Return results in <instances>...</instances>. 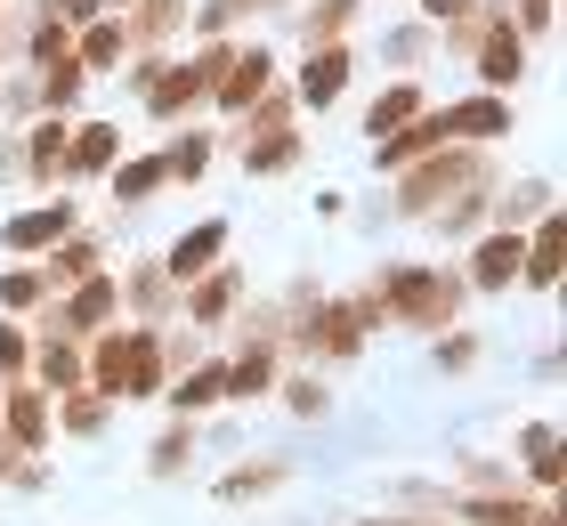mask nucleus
I'll use <instances>...</instances> for the list:
<instances>
[{
  "label": "nucleus",
  "mask_w": 567,
  "mask_h": 526,
  "mask_svg": "<svg viewBox=\"0 0 567 526\" xmlns=\"http://www.w3.org/2000/svg\"><path fill=\"white\" fill-rule=\"evenodd\" d=\"M97 381H106V398H154V332H131V340H106L97 349Z\"/></svg>",
  "instance_id": "nucleus-1"
},
{
  "label": "nucleus",
  "mask_w": 567,
  "mask_h": 526,
  "mask_svg": "<svg viewBox=\"0 0 567 526\" xmlns=\"http://www.w3.org/2000/svg\"><path fill=\"white\" fill-rule=\"evenodd\" d=\"M390 292H398V308L414 316V324H446V316H454V276L398 268V276H390Z\"/></svg>",
  "instance_id": "nucleus-2"
},
{
  "label": "nucleus",
  "mask_w": 567,
  "mask_h": 526,
  "mask_svg": "<svg viewBox=\"0 0 567 526\" xmlns=\"http://www.w3.org/2000/svg\"><path fill=\"white\" fill-rule=\"evenodd\" d=\"M437 122H446V138H495L511 114H503V97H471V105H454V114H437Z\"/></svg>",
  "instance_id": "nucleus-3"
},
{
  "label": "nucleus",
  "mask_w": 567,
  "mask_h": 526,
  "mask_svg": "<svg viewBox=\"0 0 567 526\" xmlns=\"http://www.w3.org/2000/svg\"><path fill=\"white\" fill-rule=\"evenodd\" d=\"M519 259H527V244H519V235H495V244H478V283H486V292H503V283L511 276H519Z\"/></svg>",
  "instance_id": "nucleus-4"
},
{
  "label": "nucleus",
  "mask_w": 567,
  "mask_h": 526,
  "mask_svg": "<svg viewBox=\"0 0 567 526\" xmlns=\"http://www.w3.org/2000/svg\"><path fill=\"white\" fill-rule=\"evenodd\" d=\"M341 82H349V58H341V49H324V58H308V73H300V97L308 105H332Z\"/></svg>",
  "instance_id": "nucleus-5"
},
{
  "label": "nucleus",
  "mask_w": 567,
  "mask_h": 526,
  "mask_svg": "<svg viewBox=\"0 0 567 526\" xmlns=\"http://www.w3.org/2000/svg\"><path fill=\"white\" fill-rule=\"evenodd\" d=\"M65 219H73L65 203H49V210H24V219L9 227V244H17V251H41V244H58V235H65Z\"/></svg>",
  "instance_id": "nucleus-6"
},
{
  "label": "nucleus",
  "mask_w": 567,
  "mask_h": 526,
  "mask_svg": "<svg viewBox=\"0 0 567 526\" xmlns=\"http://www.w3.org/2000/svg\"><path fill=\"white\" fill-rule=\"evenodd\" d=\"M227 244V227L212 219V227H195V235H178L171 244V276H195V268H212V251Z\"/></svg>",
  "instance_id": "nucleus-7"
},
{
  "label": "nucleus",
  "mask_w": 567,
  "mask_h": 526,
  "mask_svg": "<svg viewBox=\"0 0 567 526\" xmlns=\"http://www.w3.org/2000/svg\"><path fill=\"white\" fill-rule=\"evenodd\" d=\"M219 398H227V373H219V364H203V373H187V381L171 389L178 413H203V405H219Z\"/></svg>",
  "instance_id": "nucleus-8"
},
{
  "label": "nucleus",
  "mask_w": 567,
  "mask_h": 526,
  "mask_svg": "<svg viewBox=\"0 0 567 526\" xmlns=\"http://www.w3.org/2000/svg\"><path fill=\"white\" fill-rule=\"evenodd\" d=\"M527 283H559V227L544 219V235H535V259H519Z\"/></svg>",
  "instance_id": "nucleus-9"
},
{
  "label": "nucleus",
  "mask_w": 567,
  "mask_h": 526,
  "mask_svg": "<svg viewBox=\"0 0 567 526\" xmlns=\"http://www.w3.org/2000/svg\"><path fill=\"white\" fill-rule=\"evenodd\" d=\"M478 73H486V82H495V90H503V82H519V73H527V65H519V41L503 33L495 49H486V65H478Z\"/></svg>",
  "instance_id": "nucleus-10"
},
{
  "label": "nucleus",
  "mask_w": 567,
  "mask_h": 526,
  "mask_svg": "<svg viewBox=\"0 0 567 526\" xmlns=\"http://www.w3.org/2000/svg\"><path fill=\"white\" fill-rule=\"evenodd\" d=\"M154 187H163V163H131V171L114 178V195H122V203H146Z\"/></svg>",
  "instance_id": "nucleus-11"
},
{
  "label": "nucleus",
  "mask_w": 567,
  "mask_h": 526,
  "mask_svg": "<svg viewBox=\"0 0 567 526\" xmlns=\"http://www.w3.org/2000/svg\"><path fill=\"white\" fill-rule=\"evenodd\" d=\"M268 373H276L268 357H244L236 373H227V398H260V389H268Z\"/></svg>",
  "instance_id": "nucleus-12"
},
{
  "label": "nucleus",
  "mask_w": 567,
  "mask_h": 526,
  "mask_svg": "<svg viewBox=\"0 0 567 526\" xmlns=\"http://www.w3.org/2000/svg\"><path fill=\"white\" fill-rule=\"evenodd\" d=\"M405 114H422V97H414V90H390V97L365 114V130H390V122H405Z\"/></svg>",
  "instance_id": "nucleus-13"
},
{
  "label": "nucleus",
  "mask_w": 567,
  "mask_h": 526,
  "mask_svg": "<svg viewBox=\"0 0 567 526\" xmlns=\"http://www.w3.org/2000/svg\"><path fill=\"white\" fill-rule=\"evenodd\" d=\"M73 163H82V171H97V163H114V130H106V122H90V138L73 146Z\"/></svg>",
  "instance_id": "nucleus-14"
},
{
  "label": "nucleus",
  "mask_w": 567,
  "mask_h": 526,
  "mask_svg": "<svg viewBox=\"0 0 567 526\" xmlns=\"http://www.w3.org/2000/svg\"><path fill=\"white\" fill-rule=\"evenodd\" d=\"M58 163H65V130H58V122H49V130H41V138H33V178H49V171H58Z\"/></svg>",
  "instance_id": "nucleus-15"
},
{
  "label": "nucleus",
  "mask_w": 567,
  "mask_h": 526,
  "mask_svg": "<svg viewBox=\"0 0 567 526\" xmlns=\"http://www.w3.org/2000/svg\"><path fill=\"white\" fill-rule=\"evenodd\" d=\"M106 308H114V283H90V292H82V300H73V324H82V332H90V324H97V316H106Z\"/></svg>",
  "instance_id": "nucleus-16"
},
{
  "label": "nucleus",
  "mask_w": 567,
  "mask_h": 526,
  "mask_svg": "<svg viewBox=\"0 0 567 526\" xmlns=\"http://www.w3.org/2000/svg\"><path fill=\"white\" fill-rule=\"evenodd\" d=\"M187 454H195V430H171L163 445H154V470H163V478H171V470L187 462Z\"/></svg>",
  "instance_id": "nucleus-17"
},
{
  "label": "nucleus",
  "mask_w": 567,
  "mask_h": 526,
  "mask_svg": "<svg viewBox=\"0 0 567 526\" xmlns=\"http://www.w3.org/2000/svg\"><path fill=\"white\" fill-rule=\"evenodd\" d=\"M122 41H131L122 24H97V33H90V65H114V58H122Z\"/></svg>",
  "instance_id": "nucleus-18"
},
{
  "label": "nucleus",
  "mask_w": 567,
  "mask_h": 526,
  "mask_svg": "<svg viewBox=\"0 0 567 526\" xmlns=\"http://www.w3.org/2000/svg\"><path fill=\"white\" fill-rule=\"evenodd\" d=\"M97 268V244H73V251H58V268H49V276H90Z\"/></svg>",
  "instance_id": "nucleus-19"
},
{
  "label": "nucleus",
  "mask_w": 567,
  "mask_h": 526,
  "mask_svg": "<svg viewBox=\"0 0 567 526\" xmlns=\"http://www.w3.org/2000/svg\"><path fill=\"white\" fill-rule=\"evenodd\" d=\"M9 421H17V437L33 445V437H41V398H17V405H9Z\"/></svg>",
  "instance_id": "nucleus-20"
},
{
  "label": "nucleus",
  "mask_w": 567,
  "mask_h": 526,
  "mask_svg": "<svg viewBox=\"0 0 567 526\" xmlns=\"http://www.w3.org/2000/svg\"><path fill=\"white\" fill-rule=\"evenodd\" d=\"M97 421H106V405H97V398H73V405H65V430H97Z\"/></svg>",
  "instance_id": "nucleus-21"
},
{
  "label": "nucleus",
  "mask_w": 567,
  "mask_h": 526,
  "mask_svg": "<svg viewBox=\"0 0 567 526\" xmlns=\"http://www.w3.org/2000/svg\"><path fill=\"white\" fill-rule=\"evenodd\" d=\"M284 470H236V478H227V494H260V486H276Z\"/></svg>",
  "instance_id": "nucleus-22"
},
{
  "label": "nucleus",
  "mask_w": 567,
  "mask_h": 526,
  "mask_svg": "<svg viewBox=\"0 0 567 526\" xmlns=\"http://www.w3.org/2000/svg\"><path fill=\"white\" fill-rule=\"evenodd\" d=\"M535 203H544V187H519V195H511V203H503V227H519V219H527V210H535Z\"/></svg>",
  "instance_id": "nucleus-23"
},
{
  "label": "nucleus",
  "mask_w": 567,
  "mask_h": 526,
  "mask_svg": "<svg viewBox=\"0 0 567 526\" xmlns=\"http://www.w3.org/2000/svg\"><path fill=\"white\" fill-rule=\"evenodd\" d=\"M227 300H236V276H219V283H212V292H203V300H195V316H219Z\"/></svg>",
  "instance_id": "nucleus-24"
},
{
  "label": "nucleus",
  "mask_w": 567,
  "mask_h": 526,
  "mask_svg": "<svg viewBox=\"0 0 567 526\" xmlns=\"http://www.w3.org/2000/svg\"><path fill=\"white\" fill-rule=\"evenodd\" d=\"M292 413H324V389L317 381H292Z\"/></svg>",
  "instance_id": "nucleus-25"
},
{
  "label": "nucleus",
  "mask_w": 567,
  "mask_h": 526,
  "mask_svg": "<svg viewBox=\"0 0 567 526\" xmlns=\"http://www.w3.org/2000/svg\"><path fill=\"white\" fill-rule=\"evenodd\" d=\"M422 9H430V17H462L471 0H422Z\"/></svg>",
  "instance_id": "nucleus-26"
}]
</instances>
